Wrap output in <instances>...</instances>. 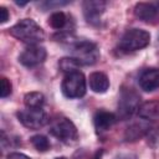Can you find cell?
<instances>
[{"label": "cell", "instance_id": "1", "mask_svg": "<svg viewBox=\"0 0 159 159\" xmlns=\"http://www.w3.org/2000/svg\"><path fill=\"white\" fill-rule=\"evenodd\" d=\"M10 35L16 40L31 45H37L45 40V31L32 19H24L16 22L9 30Z\"/></svg>", "mask_w": 159, "mask_h": 159}, {"label": "cell", "instance_id": "2", "mask_svg": "<svg viewBox=\"0 0 159 159\" xmlns=\"http://www.w3.org/2000/svg\"><path fill=\"white\" fill-rule=\"evenodd\" d=\"M149 42H150V34L148 31L142 29H130L122 35L118 42V48L122 52L128 53L147 47Z\"/></svg>", "mask_w": 159, "mask_h": 159}, {"label": "cell", "instance_id": "3", "mask_svg": "<svg viewBox=\"0 0 159 159\" xmlns=\"http://www.w3.org/2000/svg\"><path fill=\"white\" fill-rule=\"evenodd\" d=\"M140 97L133 88H122L118 98L117 117L118 119H128L138 113L140 107Z\"/></svg>", "mask_w": 159, "mask_h": 159}, {"label": "cell", "instance_id": "4", "mask_svg": "<svg viewBox=\"0 0 159 159\" xmlns=\"http://www.w3.org/2000/svg\"><path fill=\"white\" fill-rule=\"evenodd\" d=\"M61 89L63 96L70 99L83 97L87 89V83L83 73L80 71H75L65 75L61 83Z\"/></svg>", "mask_w": 159, "mask_h": 159}, {"label": "cell", "instance_id": "5", "mask_svg": "<svg viewBox=\"0 0 159 159\" xmlns=\"http://www.w3.org/2000/svg\"><path fill=\"white\" fill-rule=\"evenodd\" d=\"M48 130L55 138L66 144H72L78 139V132L76 125L65 117H60L52 120Z\"/></svg>", "mask_w": 159, "mask_h": 159}, {"label": "cell", "instance_id": "6", "mask_svg": "<svg viewBox=\"0 0 159 159\" xmlns=\"http://www.w3.org/2000/svg\"><path fill=\"white\" fill-rule=\"evenodd\" d=\"M80 66L94 65L99 58V50L91 41H80L72 46V56Z\"/></svg>", "mask_w": 159, "mask_h": 159}, {"label": "cell", "instance_id": "7", "mask_svg": "<svg viewBox=\"0 0 159 159\" xmlns=\"http://www.w3.org/2000/svg\"><path fill=\"white\" fill-rule=\"evenodd\" d=\"M17 119L29 129H40L48 122V116L42 108H26L17 112Z\"/></svg>", "mask_w": 159, "mask_h": 159}, {"label": "cell", "instance_id": "8", "mask_svg": "<svg viewBox=\"0 0 159 159\" xmlns=\"http://www.w3.org/2000/svg\"><path fill=\"white\" fill-rule=\"evenodd\" d=\"M46 50L40 45L27 46L19 56V62L25 67H35L46 60Z\"/></svg>", "mask_w": 159, "mask_h": 159}, {"label": "cell", "instance_id": "9", "mask_svg": "<svg viewBox=\"0 0 159 159\" xmlns=\"http://www.w3.org/2000/svg\"><path fill=\"white\" fill-rule=\"evenodd\" d=\"M134 15L147 24H155L159 21V1L138 2L134 7Z\"/></svg>", "mask_w": 159, "mask_h": 159}, {"label": "cell", "instance_id": "10", "mask_svg": "<svg viewBox=\"0 0 159 159\" xmlns=\"http://www.w3.org/2000/svg\"><path fill=\"white\" fill-rule=\"evenodd\" d=\"M107 2L102 0H87L82 4L83 15L88 24L91 25H99L101 17L106 10Z\"/></svg>", "mask_w": 159, "mask_h": 159}, {"label": "cell", "instance_id": "11", "mask_svg": "<svg viewBox=\"0 0 159 159\" xmlns=\"http://www.w3.org/2000/svg\"><path fill=\"white\" fill-rule=\"evenodd\" d=\"M139 86L145 92H153L159 88V68H145L139 75Z\"/></svg>", "mask_w": 159, "mask_h": 159}, {"label": "cell", "instance_id": "12", "mask_svg": "<svg viewBox=\"0 0 159 159\" xmlns=\"http://www.w3.org/2000/svg\"><path fill=\"white\" fill-rule=\"evenodd\" d=\"M117 120H118L117 114L104 111V109L97 111L93 117L94 127H96L97 132H99V133H103V132H107L108 129H111Z\"/></svg>", "mask_w": 159, "mask_h": 159}, {"label": "cell", "instance_id": "13", "mask_svg": "<svg viewBox=\"0 0 159 159\" xmlns=\"http://www.w3.org/2000/svg\"><path fill=\"white\" fill-rule=\"evenodd\" d=\"M153 125L150 123H148L145 119L140 120V122H135L133 124H130L127 130H125V140L127 142H134V140H138L139 138H143V137H147L148 132L150 130Z\"/></svg>", "mask_w": 159, "mask_h": 159}, {"label": "cell", "instance_id": "14", "mask_svg": "<svg viewBox=\"0 0 159 159\" xmlns=\"http://www.w3.org/2000/svg\"><path fill=\"white\" fill-rule=\"evenodd\" d=\"M89 88L96 93H104L109 88V80L103 72H92L88 77Z\"/></svg>", "mask_w": 159, "mask_h": 159}, {"label": "cell", "instance_id": "15", "mask_svg": "<svg viewBox=\"0 0 159 159\" xmlns=\"http://www.w3.org/2000/svg\"><path fill=\"white\" fill-rule=\"evenodd\" d=\"M138 114L142 119L154 120L159 119V101H150L142 103L138 111Z\"/></svg>", "mask_w": 159, "mask_h": 159}, {"label": "cell", "instance_id": "16", "mask_svg": "<svg viewBox=\"0 0 159 159\" xmlns=\"http://www.w3.org/2000/svg\"><path fill=\"white\" fill-rule=\"evenodd\" d=\"M26 108H42L45 104V96L40 92H29L24 96Z\"/></svg>", "mask_w": 159, "mask_h": 159}, {"label": "cell", "instance_id": "17", "mask_svg": "<svg viewBox=\"0 0 159 159\" xmlns=\"http://www.w3.org/2000/svg\"><path fill=\"white\" fill-rule=\"evenodd\" d=\"M66 24H67V16L63 11H55L48 17V25L55 30L65 29Z\"/></svg>", "mask_w": 159, "mask_h": 159}, {"label": "cell", "instance_id": "18", "mask_svg": "<svg viewBox=\"0 0 159 159\" xmlns=\"http://www.w3.org/2000/svg\"><path fill=\"white\" fill-rule=\"evenodd\" d=\"M58 67H60V70H61L62 72H65V73L67 75V73L78 71L80 65L77 63V61H76L73 57H63V58L60 60Z\"/></svg>", "mask_w": 159, "mask_h": 159}, {"label": "cell", "instance_id": "19", "mask_svg": "<svg viewBox=\"0 0 159 159\" xmlns=\"http://www.w3.org/2000/svg\"><path fill=\"white\" fill-rule=\"evenodd\" d=\"M31 144L34 145V148L39 152H47L51 147L50 140L45 137V135H34L31 138Z\"/></svg>", "mask_w": 159, "mask_h": 159}, {"label": "cell", "instance_id": "20", "mask_svg": "<svg viewBox=\"0 0 159 159\" xmlns=\"http://www.w3.org/2000/svg\"><path fill=\"white\" fill-rule=\"evenodd\" d=\"M11 88H12L11 82L6 77H1V80H0V96H1V98H6L7 96H10Z\"/></svg>", "mask_w": 159, "mask_h": 159}, {"label": "cell", "instance_id": "21", "mask_svg": "<svg viewBox=\"0 0 159 159\" xmlns=\"http://www.w3.org/2000/svg\"><path fill=\"white\" fill-rule=\"evenodd\" d=\"M147 138H148V143H150V144L159 143V125L158 127H152L150 130L147 134Z\"/></svg>", "mask_w": 159, "mask_h": 159}, {"label": "cell", "instance_id": "22", "mask_svg": "<svg viewBox=\"0 0 159 159\" xmlns=\"http://www.w3.org/2000/svg\"><path fill=\"white\" fill-rule=\"evenodd\" d=\"M9 11L5 9V7H0V22L1 24H4V22H6L7 20H9Z\"/></svg>", "mask_w": 159, "mask_h": 159}, {"label": "cell", "instance_id": "23", "mask_svg": "<svg viewBox=\"0 0 159 159\" xmlns=\"http://www.w3.org/2000/svg\"><path fill=\"white\" fill-rule=\"evenodd\" d=\"M6 159H30L27 155L22 154V153H17V152H14V153H10L7 155Z\"/></svg>", "mask_w": 159, "mask_h": 159}, {"label": "cell", "instance_id": "24", "mask_svg": "<svg viewBox=\"0 0 159 159\" xmlns=\"http://www.w3.org/2000/svg\"><path fill=\"white\" fill-rule=\"evenodd\" d=\"M68 1H47L45 2L46 6L48 7H53V6H62V5H67Z\"/></svg>", "mask_w": 159, "mask_h": 159}, {"label": "cell", "instance_id": "25", "mask_svg": "<svg viewBox=\"0 0 159 159\" xmlns=\"http://www.w3.org/2000/svg\"><path fill=\"white\" fill-rule=\"evenodd\" d=\"M114 159H138V158L134 154H119Z\"/></svg>", "mask_w": 159, "mask_h": 159}, {"label": "cell", "instance_id": "26", "mask_svg": "<svg viewBox=\"0 0 159 159\" xmlns=\"http://www.w3.org/2000/svg\"><path fill=\"white\" fill-rule=\"evenodd\" d=\"M101 157H102V150H98V152L94 154V157H93L92 159H101Z\"/></svg>", "mask_w": 159, "mask_h": 159}, {"label": "cell", "instance_id": "27", "mask_svg": "<svg viewBox=\"0 0 159 159\" xmlns=\"http://www.w3.org/2000/svg\"><path fill=\"white\" fill-rule=\"evenodd\" d=\"M55 159H67L66 157H58V158H55Z\"/></svg>", "mask_w": 159, "mask_h": 159}]
</instances>
